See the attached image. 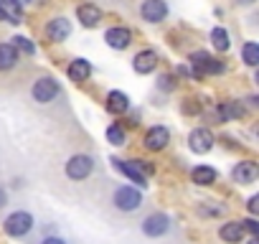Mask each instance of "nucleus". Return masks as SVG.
Listing matches in <instances>:
<instances>
[{"label": "nucleus", "instance_id": "nucleus-1", "mask_svg": "<svg viewBox=\"0 0 259 244\" xmlns=\"http://www.w3.org/2000/svg\"><path fill=\"white\" fill-rule=\"evenodd\" d=\"M112 201L119 211H138L143 206V193L133 186H119L114 193H112Z\"/></svg>", "mask_w": 259, "mask_h": 244}, {"label": "nucleus", "instance_id": "nucleus-2", "mask_svg": "<svg viewBox=\"0 0 259 244\" xmlns=\"http://www.w3.org/2000/svg\"><path fill=\"white\" fill-rule=\"evenodd\" d=\"M56 94H59V84H56V79H51V76H41V79H36L33 87H31V97H33V102H38V104L54 102Z\"/></svg>", "mask_w": 259, "mask_h": 244}, {"label": "nucleus", "instance_id": "nucleus-3", "mask_svg": "<svg viewBox=\"0 0 259 244\" xmlns=\"http://www.w3.org/2000/svg\"><path fill=\"white\" fill-rule=\"evenodd\" d=\"M33 216L28 214V211H16V214H11L8 219H6V224H3V229H6V234L8 236H23V234H28L31 229H33Z\"/></svg>", "mask_w": 259, "mask_h": 244}, {"label": "nucleus", "instance_id": "nucleus-4", "mask_svg": "<svg viewBox=\"0 0 259 244\" xmlns=\"http://www.w3.org/2000/svg\"><path fill=\"white\" fill-rule=\"evenodd\" d=\"M191 66H193V76H198V74H221V71H224V64L216 61V59H213L211 54H206V51L191 54Z\"/></svg>", "mask_w": 259, "mask_h": 244}, {"label": "nucleus", "instance_id": "nucleus-5", "mask_svg": "<svg viewBox=\"0 0 259 244\" xmlns=\"http://www.w3.org/2000/svg\"><path fill=\"white\" fill-rule=\"evenodd\" d=\"M92 171H94L92 155H71L69 163H66V176L71 181H84V178L92 176Z\"/></svg>", "mask_w": 259, "mask_h": 244}, {"label": "nucleus", "instance_id": "nucleus-6", "mask_svg": "<svg viewBox=\"0 0 259 244\" xmlns=\"http://www.w3.org/2000/svg\"><path fill=\"white\" fill-rule=\"evenodd\" d=\"M140 16H143V21H148V23H160V21H165V16H168L165 0H145V3L140 6Z\"/></svg>", "mask_w": 259, "mask_h": 244}, {"label": "nucleus", "instance_id": "nucleus-7", "mask_svg": "<svg viewBox=\"0 0 259 244\" xmlns=\"http://www.w3.org/2000/svg\"><path fill=\"white\" fill-rule=\"evenodd\" d=\"M104 41H107V46H109V49H117V51H122V49H127L130 44H133V31H130V28H124V26L107 28V33H104Z\"/></svg>", "mask_w": 259, "mask_h": 244}, {"label": "nucleus", "instance_id": "nucleus-8", "mask_svg": "<svg viewBox=\"0 0 259 244\" xmlns=\"http://www.w3.org/2000/svg\"><path fill=\"white\" fill-rule=\"evenodd\" d=\"M213 135H211V130H206V128H196L193 133H191V138H188V145H191V150L193 153H198V155H203V153H208L211 148H213Z\"/></svg>", "mask_w": 259, "mask_h": 244}, {"label": "nucleus", "instance_id": "nucleus-9", "mask_svg": "<svg viewBox=\"0 0 259 244\" xmlns=\"http://www.w3.org/2000/svg\"><path fill=\"white\" fill-rule=\"evenodd\" d=\"M168 229H170V219H168L165 214H150V216L143 221V231H145L148 236H153V239L163 236Z\"/></svg>", "mask_w": 259, "mask_h": 244}, {"label": "nucleus", "instance_id": "nucleus-10", "mask_svg": "<svg viewBox=\"0 0 259 244\" xmlns=\"http://www.w3.org/2000/svg\"><path fill=\"white\" fill-rule=\"evenodd\" d=\"M69 33H71V23L66 21V18H51L49 21V26H46V38L49 41H54V44H61V41H66L69 38Z\"/></svg>", "mask_w": 259, "mask_h": 244}, {"label": "nucleus", "instance_id": "nucleus-11", "mask_svg": "<svg viewBox=\"0 0 259 244\" xmlns=\"http://www.w3.org/2000/svg\"><path fill=\"white\" fill-rule=\"evenodd\" d=\"M145 148L148 150H163L168 143H170V133H168V128H163V125H155V128H150L148 133H145Z\"/></svg>", "mask_w": 259, "mask_h": 244}, {"label": "nucleus", "instance_id": "nucleus-12", "mask_svg": "<svg viewBox=\"0 0 259 244\" xmlns=\"http://www.w3.org/2000/svg\"><path fill=\"white\" fill-rule=\"evenodd\" d=\"M231 176H234V181H236V183L249 186V183H254V181H256L259 168H256V163H254V160H241V163H236V166H234Z\"/></svg>", "mask_w": 259, "mask_h": 244}, {"label": "nucleus", "instance_id": "nucleus-13", "mask_svg": "<svg viewBox=\"0 0 259 244\" xmlns=\"http://www.w3.org/2000/svg\"><path fill=\"white\" fill-rule=\"evenodd\" d=\"M76 18H79V23H81L84 28H94V26L102 21V11H99L97 6H92V3H84V6L76 8Z\"/></svg>", "mask_w": 259, "mask_h": 244}, {"label": "nucleus", "instance_id": "nucleus-14", "mask_svg": "<svg viewBox=\"0 0 259 244\" xmlns=\"http://www.w3.org/2000/svg\"><path fill=\"white\" fill-rule=\"evenodd\" d=\"M133 66H135L138 74H150V71L158 66V54H155L153 49H145V51H140V54L133 59Z\"/></svg>", "mask_w": 259, "mask_h": 244}, {"label": "nucleus", "instance_id": "nucleus-15", "mask_svg": "<svg viewBox=\"0 0 259 244\" xmlns=\"http://www.w3.org/2000/svg\"><path fill=\"white\" fill-rule=\"evenodd\" d=\"M112 166L117 168V171H122L127 178H133L140 188H145L148 186V181H145V176H143V171L135 166V163H130V160H117V158H112Z\"/></svg>", "mask_w": 259, "mask_h": 244}, {"label": "nucleus", "instance_id": "nucleus-16", "mask_svg": "<svg viewBox=\"0 0 259 244\" xmlns=\"http://www.w3.org/2000/svg\"><path fill=\"white\" fill-rule=\"evenodd\" d=\"M66 74H69L71 82H87V79L92 76V64H89L87 59H74V61L69 64Z\"/></svg>", "mask_w": 259, "mask_h": 244}, {"label": "nucleus", "instance_id": "nucleus-17", "mask_svg": "<svg viewBox=\"0 0 259 244\" xmlns=\"http://www.w3.org/2000/svg\"><path fill=\"white\" fill-rule=\"evenodd\" d=\"M0 21L3 23H21L23 21L21 6L13 3V0H0Z\"/></svg>", "mask_w": 259, "mask_h": 244}, {"label": "nucleus", "instance_id": "nucleus-18", "mask_svg": "<svg viewBox=\"0 0 259 244\" xmlns=\"http://www.w3.org/2000/svg\"><path fill=\"white\" fill-rule=\"evenodd\" d=\"M219 236L229 244H239L241 236H244V224L241 221H226L221 229H219Z\"/></svg>", "mask_w": 259, "mask_h": 244}, {"label": "nucleus", "instance_id": "nucleus-19", "mask_svg": "<svg viewBox=\"0 0 259 244\" xmlns=\"http://www.w3.org/2000/svg\"><path fill=\"white\" fill-rule=\"evenodd\" d=\"M107 109L112 112V114H124L127 109H130V99H127V94L124 92H109L107 94Z\"/></svg>", "mask_w": 259, "mask_h": 244}, {"label": "nucleus", "instance_id": "nucleus-20", "mask_svg": "<svg viewBox=\"0 0 259 244\" xmlns=\"http://www.w3.org/2000/svg\"><path fill=\"white\" fill-rule=\"evenodd\" d=\"M18 64V49L13 44H0V71H8Z\"/></svg>", "mask_w": 259, "mask_h": 244}, {"label": "nucleus", "instance_id": "nucleus-21", "mask_svg": "<svg viewBox=\"0 0 259 244\" xmlns=\"http://www.w3.org/2000/svg\"><path fill=\"white\" fill-rule=\"evenodd\" d=\"M216 114L219 119H236V117H244V107L239 102H224L221 107H216Z\"/></svg>", "mask_w": 259, "mask_h": 244}, {"label": "nucleus", "instance_id": "nucleus-22", "mask_svg": "<svg viewBox=\"0 0 259 244\" xmlns=\"http://www.w3.org/2000/svg\"><path fill=\"white\" fill-rule=\"evenodd\" d=\"M193 183H198V186H211V183H216V171L211 168V166H198V168H193Z\"/></svg>", "mask_w": 259, "mask_h": 244}, {"label": "nucleus", "instance_id": "nucleus-23", "mask_svg": "<svg viewBox=\"0 0 259 244\" xmlns=\"http://www.w3.org/2000/svg\"><path fill=\"white\" fill-rule=\"evenodd\" d=\"M241 56H244V64L246 66H256L259 64V46L254 41H246L241 46Z\"/></svg>", "mask_w": 259, "mask_h": 244}, {"label": "nucleus", "instance_id": "nucleus-24", "mask_svg": "<svg viewBox=\"0 0 259 244\" xmlns=\"http://www.w3.org/2000/svg\"><path fill=\"white\" fill-rule=\"evenodd\" d=\"M107 140L112 143V145H124V140H127V133H124V128L122 125H109L107 128Z\"/></svg>", "mask_w": 259, "mask_h": 244}, {"label": "nucleus", "instance_id": "nucleus-25", "mask_svg": "<svg viewBox=\"0 0 259 244\" xmlns=\"http://www.w3.org/2000/svg\"><path fill=\"white\" fill-rule=\"evenodd\" d=\"M211 41H213V46H216L219 51H226V49H229V33H226L224 28H213V31H211Z\"/></svg>", "mask_w": 259, "mask_h": 244}, {"label": "nucleus", "instance_id": "nucleus-26", "mask_svg": "<svg viewBox=\"0 0 259 244\" xmlns=\"http://www.w3.org/2000/svg\"><path fill=\"white\" fill-rule=\"evenodd\" d=\"M13 46H16L18 51L28 54V56H31V54H36V46H33V44H31L26 36H16V38H13Z\"/></svg>", "mask_w": 259, "mask_h": 244}, {"label": "nucleus", "instance_id": "nucleus-27", "mask_svg": "<svg viewBox=\"0 0 259 244\" xmlns=\"http://www.w3.org/2000/svg\"><path fill=\"white\" fill-rule=\"evenodd\" d=\"M181 109H183L186 114H198V112H201V102H198V99H186V102L181 104Z\"/></svg>", "mask_w": 259, "mask_h": 244}, {"label": "nucleus", "instance_id": "nucleus-28", "mask_svg": "<svg viewBox=\"0 0 259 244\" xmlns=\"http://www.w3.org/2000/svg\"><path fill=\"white\" fill-rule=\"evenodd\" d=\"M158 87H160V89H165V92H173V89H176V76L163 74V76L158 79Z\"/></svg>", "mask_w": 259, "mask_h": 244}, {"label": "nucleus", "instance_id": "nucleus-29", "mask_svg": "<svg viewBox=\"0 0 259 244\" xmlns=\"http://www.w3.org/2000/svg\"><path fill=\"white\" fill-rule=\"evenodd\" d=\"M198 214H203V216H219V214H224V206H208V204H201V206H198Z\"/></svg>", "mask_w": 259, "mask_h": 244}, {"label": "nucleus", "instance_id": "nucleus-30", "mask_svg": "<svg viewBox=\"0 0 259 244\" xmlns=\"http://www.w3.org/2000/svg\"><path fill=\"white\" fill-rule=\"evenodd\" d=\"M135 166L143 171V176H153V173H155V168H153L148 160H135Z\"/></svg>", "mask_w": 259, "mask_h": 244}, {"label": "nucleus", "instance_id": "nucleus-31", "mask_svg": "<svg viewBox=\"0 0 259 244\" xmlns=\"http://www.w3.org/2000/svg\"><path fill=\"white\" fill-rule=\"evenodd\" d=\"M241 224H244V229H249V231H251L254 236L259 234V224H256L254 219H246V221H241Z\"/></svg>", "mask_w": 259, "mask_h": 244}, {"label": "nucleus", "instance_id": "nucleus-32", "mask_svg": "<svg viewBox=\"0 0 259 244\" xmlns=\"http://www.w3.org/2000/svg\"><path fill=\"white\" fill-rule=\"evenodd\" d=\"M249 211H251V214H256V211H259V198H256V196H251V198H249Z\"/></svg>", "mask_w": 259, "mask_h": 244}, {"label": "nucleus", "instance_id": "nucleus-33", "mask_svg": "<svg viewBox=\"0 0 259 244\" xmlns=\"http://www.w3.org/2000/svg\"><path fill=\"white\" fill-rule=\"evenodd\" d=\"M41 244H66L64 239H59V236H49V239H44Z\"/></svg>", "mask_w": 259, "mask_h": 244}, {"label": "nucleus", "instance_id": "nucleus-34", "mask_svg": "<svg viewBox=\"0 0 259 244\" xmlns=\"http://www.w3.org/2000/svg\"><path fill=\"white\" fill-rule=\"evenodd\" d=\"M6 201H8V198H6V191H3V188H0V209H3V206H6Z\"/></svg>", "mask_w": 259, "mask_h": 244}, {"label": "nucleus", "instance_id": "nucleus-35", "mask_svg": "<svg viewBox=\"0 0 259 244\" xmlns=\"http://www.w3.org/2000/svg\"><path fill=\"white\" fill-rule=\"evenodd\" d=\"M239 3H241V6H251V3H254V0H239Z\"/></svg>", "mask_w": 259, "mask_h": 244}, {"label": "nucleus", "instance_id": "nucleus-36", "mask_svg": "<svg viewBox=\"0 0 259 244\" xmlns=\"http://www.w3.org/2000/svg\"><path fill=\"white\" fill-rule=\"evenodd\" d=\"M246 244H259V239H256V236H251V239H249Z\"/></svg>", "mask_w": 259, "mask_h": 244}, {"label": "nucleus", "instance_id": "nucleus-37", "mask_svg": "<svg viewBox=\"0 0 259 244\" xmlns=\"http://www.w3.org/2000/svg\"><path fill=\"white\" fill-rule=\"evenodd\" d=\"M13 3H18V6H23V3H28V0H13Z\"/></svg>", "mask_w": 259, "mask_h": 244}]
</instances>
